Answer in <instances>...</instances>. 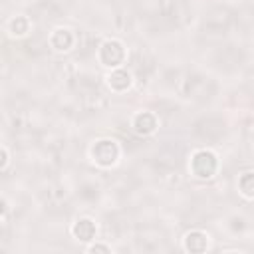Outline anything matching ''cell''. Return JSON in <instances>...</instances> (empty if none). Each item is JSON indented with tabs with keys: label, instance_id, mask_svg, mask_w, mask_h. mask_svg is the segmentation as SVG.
Here are the masks:
<instances>
[{
	"label": "cell",
	"instance_id": "6da1fadb",
	"mask_svg": "<svg viewBox=\"0 0 254 254\" xmlns=\"http://www.w3.org/2000/svg\"><path fill=\"white\" fill-rule=\"evenodd\" d=\"M187 18H189V8H187L185 2H181V0H165L161 4L159 16L153 22L155 24H163L165 28H173V26H181Z\"/></svg>",
	"mask_w": 254,
	"mask_h": 254
},
{
	"label": "cell",
	"instance_id": "7a4b0ae2",
	"mask_svg": "<svg viewBox=\"0 0 254 254\" xmlns=\"http://www.w3.org/2000/svg\"><path fill=\"white\" fill-rule=\"evenodd\" d=\"M181 91L189 97H198V99H206L212 95L214 87L210 81H206L200 75H187L185 79H181Z\"/></svg>",
	"mask_w": 254,
	"mask_h": 254
},
{
	"label": "cell",
	"instance_id": "3957f363",
	"mask_svg": "<svg viewBox=\"0 0 254 254\" xmlns=\"http://www.w3.org/2000/svg\"><path fill=\"white\" fill-rule=\"evenodd\" d=\"M196 133L206 141H218L224 133V123L216 117H206L196 123Z\"/></svg>",
	"mask_w": 254,
	"mask_h": 254
},
{
	"label": "cell",
	"instance_id": "277c9868",
	"mask_svg": "<svg viewBox=\"0 0 254 254\" xmlns=\"http://www.w3.org/2000/svg\"><path fill=\"white\" fill-rule=\"evenodd\" d=\"M232 18H234V16H232L230 10H226V8H214V10H210V12L206 14L204 26H206L208 30L222 32V30H226V28L230 26Z\"/></svg>",
	"mask_w": 254,
	"mask_h": 254
},
{
	"label": "cell",
	"instance_id": "5b68a950",
	"mask_svg": "<svg viewBox=\"0 0 254 254\" xmlns=\"http://www.w3.org/2000/svg\"><path fill=\"white\" fill-rule=\"evenodd\" d=\"M192 169L198 177H210L216 169V161L210 153H198L192 161Z\"/></svg>",
	"mask_w": 254,
	"mask_h": 254
},
{
	"label": "cell",
	"instance_id": "8992f818",
	"mask_svg": "<svg viewBox=\"0 0 254 254\" xmlns=\"http://www.w3.org/2000/svg\"><path fill=\"white\" fill-rule=\"evenodd\" d=\"M93 155L97 157V161H99V163L109 165V163H113V159H115L117 151H115V145H113V143H109V141H101V143L93 149Z\"/></svg>",
	"mask_w": 254,
	"mask_h": 254
},
{
	"label": "cell",
	"instance_id": "52a82bcc",
	"mask_svg": "<svg viewBox=\"0 0 254 254\" xmlns=\"http://www.w3.org/2000/svg\"><path fill=\"white\" fill-rule=\"evenodd\" d=\"M121 58H123V50H121L119 44L109 42V44H105V46L101 48V60H103L105 64L113 65V64H117V62H121Z\"/></svg>",
	"mask_w": 254,
	"mask_h": 254
},
{
	"label": "cell",
	"instance_id": "ba28073f",
	"mask_svg": "<svg viewBox=\"0 0 254 254\" xmlns=\"http://www.w3.org/2000/svg\"><path fill=\"white\" fill-rule=\"evenodd\" d=\"M240 60H242V52H238V50L232 48V46L224 48V50L218 54V62H220V65H234V64H238Z\"/></svg>",
	"mask_w": 254,
	"mask_h": 254
},
{
	"label": "cell",
	"instance_id": "9c48e42d",
	"mask_svg": "<svg viewBox=\"0 0 254 254\" xmlns=\"http://www.w3.org/2000/svg\"><path fill=\"white\" fill-rule=\"evenodd\" d=\"M163 240H165V238H161L159 232H153V236H149L147 232H143L141 238H139V246H141L143 250H159V248L163 246Z\"/></svg>",
	"mask_w": 254,
	"mask_h": 254
},
{
	"label": "cell",
	"instance_id": "30bf717a",
	"mask_svg": "<svg viewBox=\"0 0 254 254\" xmlns=\"http://www.w3.org/2000/svg\"><path fill=\"white\" fill-rule=\"evenodd\" d=\"M52 44H54V48L65 50V48H69V46H71V34H69V32H65V30L56 32V36H54Z\"/></svg>",
	"mask_w": 254,
	"mask_h": 254
},
{
	"label": "cell",
	"instance_id": "8fae6325",
	"mask_svg": "<svg viewBox=\"0 0 254 254\" xmlns=\"http://www.w3.org/2000/svg\"><path fill=\"white\" fill-rule=\"evenodd\" d=\"M187 246H189L192 252H200V250H204V246H206V238H204L202 234H198V232H194V234H189Z\"/></svg>",
	"mask_w": 254,
	"mask_h": 254
},
{
	"label": "cell",
	"instance_id": "7c38bea8",
	"mask_svg": "<svg viewBox=\"0 0 254 254\" xmlns=\"http://www.w3.org/2000/svg\"><path fill=\"white\" fill-rule=\"evenodd\" d=\"M93 224L89 222V220H81L77 226H75V234L81 238V240H87V238H91L93 236Z\"/></svg>",
	"mask_w": 254,
	"mask_h": 254
},
{
	"label": "cell",
	"instance_id": "4fadbf2b",
	"mask_svg": "<svg viewBox=\"0 0 254 254\" xmlns=\"http://www.w3.org/2000/svg\"><path fill=\"white\" fill-rule=\"evenodd\" d=\"M109 83H111L113 87H117V89H123V87L129 85V75H127L125 71H115V73L109 77Z\"/></svg>",
	"mask_w": 254,
	"mask_h": 254
},
{
	"label": "cell",
	"instance_id": "5bb4252c",
	"mask_svg": "<svg viewBox=\"0 0 254 254\" xmlns=\"http://www.w3.org/2000/svg\"><path fill=\"white\" fill-rule=\"evenodd\" d=\"M153 127H155V119H153L149 113H143V115L137 117V129H139V131L149 133Z\"/></svg>",
	"mask_w": 254,
	"mask_h": 254
},
{
	"label": "cell",
	"instance_id": "9a60e30c",
	"mask_svg": "<svg viewBox=\"0 0 254 254\" xmlns=\"http://www.w3.org/2000/svg\"><path fill=\"white\" fill-rule=\"evenodd\" d=\"M12 28H14V30L18 28V30H20L18 34H22V32L26 30V20H24V18H18V20H14V24H12Z\"/></svg>",
	"mask_w": 254,
	"mask_h": 254
},
{
	"label": "cell",
	"instance_id": "2e32d148",
	"mask_svg": "<svg viewBox=\"0 0 254 254\" xmlns=\"http://www.w3.org/2000/svg\"><path fill=\"white\" fill-rule=\"evenodd\" d=\"M250 181H252V177H250V175H246V179L242 181V187H244V192H246V194H250V192H252V187H250Z\"/></svg>",
	"mask_w": 254,
	"mask_h": 254
},
{
	"label": "cell",
	"instance_id": "e0dca14e",
	"mask_svg": "<svg viewBox=\"0 0 254 254\" xmlns=\"http://www.w3.org/2000/svg\"><path fill=\"white\" fill-rule=\"evenodd\" d=\"M4 159H6V155H4V151H0V165H4Z\"/></svg>",
	"mask_w": 254,
	"mask_h": 254
}]
</instances>
